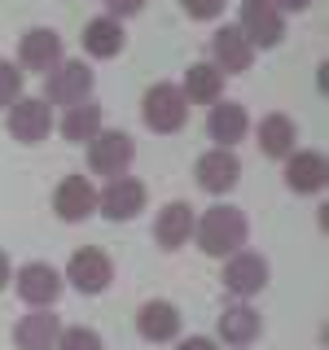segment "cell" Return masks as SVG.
<instances>
[{"mask_svg": "<svg viewBox=\"0 0 329 350\" xmlns=\"http://www.w3.org/2000/svg\"><path fill=\"white\" fill-rule=\"evenodd\" d=\"M193 232H197V245H202V254L228 258V254H237V250L246 245L250 224H246V215H241L237 206H211L202 219H193Z\"/></svg>", "mask_w": 329, "mask_h": 350, "instance_id": "cell-1", "label": "cell"}, {"mask_svg": "<svg viewBox=\"0 0 329 350\" xmlns=\"http://www.w3.org/2000/svg\"><path fill=\"white\" fill-rule=\"evenodd\" d=\"M141 118H145L149 131L171 136V131H180L189 123V101H184V92L175 83H154L145 92V101H141Z\"/></svg>", "mask_w": 329, "mask_h": 350, "instance_id": "cell-2", "label": "cell"}, {"mask_svg": "<svg viewBox=\"0 0 329 350\" xmlns=\"http://www.w3.org/2000/svg\"><path fill=\"white\" fill-rule=\"evenodd\" d=\"M237 31L250 40V49H277L285 40V18L272 0H241V22Z\"/></svg>", "mask_w": 329, "mask_h": 350, "instance_id": "cell-3", "label": "cell"}, {"mask_svg": "<svg viewBox=\"0 0 329 350\" xmlns=\"http://www.w3.org/2000/svg\"><path fill=\"white\" fill-rule=\"evenodd\" d=\"M132 158H136V145H132L127 131H114V127H101L93 140H88V167L97 175H123L132 167Z\"/></svg>", "mask_w": 329, "mask_h": 350, "instance_id": "cell-4", "label": "cell"}, {"mask_svg": "<svg viewBox=\"0 0 329 350\" xmlns=\"http://www.w3.org/2000/svg\"><path fill=\"white\" fill-rule=\"evenodd\" d=\"M93 92V70L84 62H58L49 75H44V101L49 105H80Z\"/></svg>", "mask_w": 329, "mask_h": 350, "instance_id": "cell-5", "label": "cell"}, {"mask_svg": "<svg viewBox=\"0 0 329 350\" xmlns=\"http://www.w3.org/2000/svg\"><path fill=\"white\" fill-rule=\"evenodd\" d=\"M53 131V105L44 96H18L9 105V136L22 140V145H40Z\"/></svg>", "mask_w": 329, "mask_h": 350, "instance_id": "cell-6", "label": "cell"}, {"mask_svg": "<svg viewBox=\"0 0 329 350\" xmlns=\"http://www.w3.org/2000/svg\"><path fill=\"white\" fill-rule=\"evenodd\" d=\"M219 280H224V289L237 293V298H255L263 284H268V262H263L259 254H250V250H237V254L224 258Z\"/></svg>", "mask_w": 329, "mask_h": 350, "instance_id": "cell-7", "label": "cell"}, {"mask_svg": "<svg viewBox=\"0 0 329 350\" xmlns=\"http://www.w3.org/2000/svg\"><path fill=\"white\" fill-rule=\"evenodd\" d=\"M97 206H101V215L114 219V224L136 219L145 211V184L132 180V175H114V180L106 184V193H97Z\"/></svg>", "mask_w": 329, "mask_h": 350, "instance_id": "cell-8", "label": "cell"}, {"mask_svg": "<svg viewBox=\"0 0 329 350\" xmlns=\"http://www.w3.org/2000/svg\"><path fill=\"white\" fill-rule=\"evenodd\" d=\"M66 280L75 284L80 293H101L110 280H114V262H110V254H101V250H75L71 262H66Z\"/></svg>", "mask_w": 329, "mask_h": 350, "instance_id": "cell-9", "label": "cell"}, {"mask_svg": "<svg viewBox=\"0 0 329 350\" xmlns=\"http://www.w3.org/2000/svg\"><path fill=\"white\" fill-rule=\"evenodd\" d=\"M193 175H197V189H206V193L219 197V193H228L241 180V162H237L233 149H211V153H202V158H197Z\"/></svg>", "mask_w": 329, "mask_h": 350, "instance_id": "cell-10", "label": "cell"}, {"mask_svg": "<svg viewBox=\"0 0 329 350\" xmlns=\"http://www.w3.org/2000/svg\"><path fill=\"white\" fill-rule=\"evenodd\" d=\"M14 289L27 306H49V302H58V293H62V276L49 262H27L14 276Z\"/></svg>", "mask_w": 329, "mask_h": 350, "instance_id": "cell-11", "label": "cell"}, {"mask_svg": "<svg viewBox=\"0 0 329 350\" xmlns=\"http://www.w3.org/2000/svg\"><path fill=\"white\" fill-rule=\"evenodd\" d=\"M246 131H250L246 105H237V101H215L211 105V114H206V136L215 140V149H233L237 140H246Z\"/></svg>", "mask_w": 329, "mask_h": 350, "instance_id": "cell-12", "label": "cell"}, {"mask_svg": "<svg viewBox=\"0 0 329 350\" xmlns=\"http://www.w3.org/2000/svg\"><path fill=\"white\" fill-rule=\"evenodd\" d=\"M58 62H62V36H58V31H49V27H31L27 36L18 40V66L49 75Z\"/></svg>", "mask_w": 329, "mask_h": 350, "instance_id": "cell-13", "label": "cell"}, {"mask_svg": "<svg viewBox=\"0 0 329 350\" xmlns=\"http://www.w3.org/2000/svg\"><path fill=\"white\" fill-rule=\"evenodd\" d=\"M325 180H329V162H325V153H316V149H294L290 158H285V189H294V193H321L325 189Z\"/></svg>", "mask_w": 329, "mask_h": 350, "instance_id": "cell-14", "label": "cell"}, {"mask_svg": "<svg viewBox=\"0 0 329 350\" xmlns=\"http://www.w3.org/2000/svg\"><path fill=\"white\" fill-rule=\"evenodd\" d=\"M53 211H58L66 224H80L97 211V189L93 180H84V175H66L58 184V193H53Z\"/></svg>", "mask_w": 329, "mask_h": 350, "instance_id": "cell-15", "label": "cell"}, {"mask_svg": "<svg viewBox=\"0 0 329 350\" xmlns=\"http://www.w3.org/2000/svg\"><path fill=\"white\" fill-rule=\"evenodd\" d=\"M58 333H62L58 315H53L49 306H36L31 315H22L14 324V346L18 350H53L58 346Z\"/></svg>", "mask_w": 329, "mask_h": 350, "instance_id": "cell-16", "label": "cell"}, {"mask_svg": "<svg viewBox=\"0 0 329 350\" xmlns=\"http://www.w3.org/2000/svg\"><path fill=\"white\" fill-rule=\"evenodd\" d=\"M136 333L145 337V342H154V346L175 342V337H180V311H175L171 302L154 298V302H145L136 311Z\"/></svg>", "mask_w": 329, "mask_h": 350, "instance_id": "cell-17", "label": "cell"}, {"mask_svg": "<svg viewBox=\"0 0 329 350\" xmlns=\"http://www.w3.org/2000/svg\"><path fill=\"white\" fill-rule=\"evenodd\" d=\"M193 206L189 202H167L154 219V241H158L162 250H180L184 241L193 237Z\"/></svg>", "mask_w": 329, "mask_h": 350, "instance_id": "cell-18", "label": "cell"}, {"mask_svg": "<svg viewBox=\"0 0 329 350\" xmlns=\"http://www.w3.org/2000/svg\"><path fill=\"white\" fill-rule=\"evenodd\" d=\"M211 57H215V66L224 75L228 70L241 75V70H250V62H255V49H250V40L241 36L237 27H219L211 36Z\"/></svg>", "mask_w": 329, "mask_h": 350, "instance_id": "cell-19", "label": "cell"}, {"mask_svg": "<svg viewBox=\"0 0 329 350\" xmlns=\"http://www.w3.org/2000/svg\"><path fill=\"white\" fill-rule=\"evenodd\" d=\"M180 92H184L189 105H215L219 96H224V70H219L215 62H193L189 70H184Z\"/></svg>", "mask_w": 329, "mask_h": 350, "instance_id": "cell-20", "label": "cell"}, {"mask_svg": "<svg viewBox=\"0 0 329 350\" xmlns=\"http://www.w3.org/2000/svg\"><path fill=\"white\" fill-rule=\"evenodd\" d=\"M299 145V127L290 114H263L259 118V149L263 158H290Z\"/></svg>", "mask_w": 329, "mask_h": 350, "instance_id": "cell-21", "label": "cell"}, {"mask_svg": "<svg viewBox=\"0 0 329 350\" xmlns=\"http://www.w3.org/2000/svg\"><path fill=\"white\" fill-rule=\"evenodd\" d=\"M123 27H119V18H93L84 27V53L88 57H97V62H106V57H119L123 53Z\"/></svg>", "mask_w": 329, "mask_h": 350, "instance_id": "cell-22", "label": "cell"}, {"mask_svg": "<svg viewBox=\"0 0 329 350\" xmlns=\"http://www.w3.org/2000/svg\"><path fill=\"white\" fill-rule=\"evenodd\" d=\"M259 311L255 306H246V302H237V306H228L224 315H219V342H228V346H250L259 337Z\"/></svg>", "mask_w": 329, "mask_h": 350, "instance_id": "cell-23", "label": "cell"}, {"mask_svg": "<svg viewBox=\"0 0 329 350\" xmlns=\"http://www.w3.org/2000/svg\"><path fill=\"white\" fill-rule=\"evenodd\" d=\"M97 131H101V105L97 101H80L62 114V136L75 140V145H88Z\"/></svg>", "mask_w": 329, "mask_h": 350, "instance_id": "cell-24", "label": "cell"}, {"mask_svg": "<svg viewBox=\"0 0 329 350\" xmlns=\"http://www.w3.org/2000/svg\"><path fill=\"white\" fill-rule=\"evenodd\" d=\"M22 96V70L14 62H5L0 57V109H9Z\"/></svg>", "mask_w": 329, "mask_h": 350, "instance_id": "cell-25", "label": "cell"}, {"mask_svg": "<svg viewBox=\"0 0 329 350\" xmlns=\"http://www.w3.org/2000/svg\"><path fill=\"white\" fill-rule=\"evenodd\" d=\"M58 350H101V337H97L93 328H62Z\"/></svg>", "mask_w": 329, "mask_h": 350, "instance_id": "cell-26", "label": "cell"}, {"mask_svg": "<svg viewBox=\"0 0 329 350\" xmlns=\"http://www.w3.org/2000/svg\"><path fill=\"white\" fill-rule=\"evenodd\" d=\"M180 5H184V14H189V18H197V22H211V18L224 14V5H228V0H180Z\"/></svg>", "mask_w": 329, "mask_h": 350, "instance_id": "cell-27", "label": "cell"}, {"mask_svg": "<svg viewBox=\"0 0 329 350\" xmlns=\"http://www.w3.org/2000/svg\"><path fill=\"white\" fill-rule=\"evenodd\" d=\"M110 18H136L141 9H145V0H106Z\"/></svg>", "mask_w": 329, "mask_h": 350, "instance_id": "cell-28", "label": "cell"}, {"mask_svg": "<svg viewBox=\"0 0 329 350\" xmlns=\"http://www.w3.org/2000/svg\"><path fill=\"white\" fill-rule=\"evenodd\" d=\"M175 350H219V346L211 342V337H184V342L175 346Z\"/></svg>", "mask_w": 329, "mask_h": 350, "instance_id": "cell-29", "label": "cell"}, {"mask_svg": "<svg viewBox=\"0 0 329 350\" xmlns=\"http://www.w3.org/2000/svg\"><path fill=\"white\" fill-rule=\"evenodd\" d=\"M272 5H277L281 14H303V9H312V0H272Z\"/></svg>", "mask_w": 329, "mask_h": 350, "instance_id": "cell-30", "label": "cell"}, {"mask_svg": "<svg viewBox=\"0 0 329 350\" xmlns=\"http://www.w3.org/2000/svg\"><path fill=\"white\" fill-rule=\"evenodd\" d=\"M9 280H14V276H9V258H5V250H0V289H5Z\"/></svg>", "mask_w": 329, "mask_h": 350, "instance_id": "cell-31", "label": "cell"}]
</instances>
